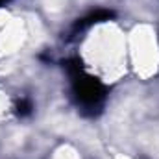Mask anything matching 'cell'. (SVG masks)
Returning a JSON list of instances; mask_svg holds the SVG:
<instances>
[{
    "label": "cell",
    "instance_id": "2",
    "mask_svg": "<svg viewBox=\"0 0 159 159\" xmlns=\"http://www.w3.org/2000/svg\"><path fill=\"white\" fill-rule=\"evenodd\" d=\"M113 17V13L111 11H106V9H96V11H93L91 15H87L85 19H81L76 22V30H83V28H87V26H91V24H94V22H102V20H109Z\"/></svg>",
    "mask_w": 159,
    "mask_h": 159
},
{
    "label": "cell",
    "instance_id": "1",
    "mask_svg": "<svg viewBox=\"0 0 159 159\" xmlns=\"http://www.w3.org/2000/svg\"><path fill=\"white\" fill-rule=\"evenodd\" d=\"M65 69H67L69 76L72 80V89H74V94H76L80 104L85 106V107H89V109L98 107L102 104V100L106 98L104 85L96 78L89 76L83 70L80 59H69L67 65H65Z\"/></svg>",
    "mask_w": 159,
    "mask_h": 159
},
{
    "label": "cell",
    "instance_id": "4",
    "mask_svg": "<svg viewBox=\"0 0 159 159\" xmlns=\"http://www.w3.org/2000/svg\"><path fill=\"white\" fill-rule=\"evenodd\" d=\"M4 2H7V0H0V6H2V4H4Z\"/></svg>",
    "mask_w": 159,
    "mask_h": 159
},
{
    "label": "cell",
    "instance_id": "3",
    "mask_svg": "<svg viewBox=\"0 0 159 159\" xmlns=\"http://www.w3.org/2000/svg\"><path fill=\"white\" fill-rule=\"evenodd\" d=\"M15 109H17V115L28 117V115L32 113V102H30V100H20V102H17Z\"/></svg>",
    "mask_w": 159,
    "mask_h": 159
}]
</instances>
